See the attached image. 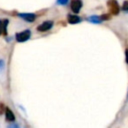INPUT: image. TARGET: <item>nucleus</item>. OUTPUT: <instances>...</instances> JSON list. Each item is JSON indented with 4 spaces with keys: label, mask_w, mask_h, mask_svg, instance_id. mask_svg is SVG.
Here are the masks:
<instances>
[{
    "label": "nucleus",
    "mask_w": 128,
    "mask_h": 128,
    "mask_svg": "<svg viewBox=\"0 0 128 128\" xmlns=\"http://www.w3.org/2000/svg\"><path fill=\"white\" fill-rule=\"evenodd\" d=\"M31 37V31L29 29H26L24 31H21V32H18L16 33L15 35V39L17 42L19 43H22V42H26L27 40H29Z\"/></svg>",
    "instance_id": "f257e3e1"
},
{
    "label": "nucleus",
    "mask_w": 128,
    "mask_h": 128,
    "mask_svg": "<svg viewBox=\"0 0 128 128\" xmlns=\"http://www.w3.org/2000/svg\"><path fill=\"white\" fill-rule=\"evenodd\" d=\"M107 4H108V8H109L110 14L117 15L120 12V7H119V4H118V2L116 0H109L107 2Z\"/></svg>",
    "instance_id": "f03ea898"
},
{
    "label": "nucleus",
    "mask_w": 128,
    "mask_h": 128,
    "mask_svg": "<svg viewBox=\"0 0 128 128\" xmlns=\"http://www.w3.org/2000/svg\"><path fill=\"white\" fill-rule=\"evenodd\" d=\"M53 25H54V23H53V21H51V20L44 21L43 23H41L40 25L37 26V30H38L39 32H46V31L50 30V29L53 27Z\"/></svg>",
    "instance_id": "7ed1b4c3"
},
{
    "label": "nucleus",
    "mask_w": 128,
    "mask_h": 128,
    "mask_svg": "<svg viewBox=\"0 0 128 128\" xmlns=\"http://www.w3.org/2000/svg\"><path fill=\"white\" fill-rule=\"evenodd\" d=\"M17 15L26 22H34L36 19V14L34 13H18Z\"/></svg>",
    "instance_id": "20e7f679"
},
{
    "label": "nucleus",
    "mask_w": 128,
    "mask_h": 128,
    "mask_svg": "<svg viewBox=\"0 0 128 128\" xmlns=\"http://www.w3.org/2000/svg\"><path fill=\"white\" fill-rule=\"evenodd\" d=\"M82 1L81 0H72L71 1V4H70V7H71V10L72 12H74L75 14H77L80 9L82 8Z\"/></svg>",
    "instance_id": "39448f33"
},
{
    "label": "nucleus",
    "mask_w": 128,
    "mask_h": 128,
    "mask_svg": "<svg viewBox=\"0 0 128 128\" xmlns=\"http://www.w3.org/2000/svg\"><path fill=\"white\" fill-rule=\"evenodd\" d=\"M4 114H5V119H6V121H8V122H10V123H11V122H15L16 117H15L14 113L10 110V108L6 107L5 110H4Z\"/></svg>",
    "instance_id": "423d86ee"
},
{
    "label": "nucleus",
    "mask_w": 128,
    "mask_h": 128,
    "mask_svg": "<svg viewBox=\"0 0 128 128\" xmlns=\"http://www.w3.org/2000/svg\"><path fill=\"white\" fill-rule=\"evenodd\" d=\"M67 21L69 24H77V23H80L82 21L81 17L75 15V14H69L67 16Z\"/></svg>",
    "instance_id": "0eeeda50"
},
{
    "label": "nucleus",
    "mask_w": 128,
    "mask_h": 128,
    "mask_svg": "<svg viewBox=\"0 0 128 128\" xmlns=\"http://www.w3.org/2000/svg\"><path fill=\"white\" fill-rule=\"evenodd\" d=\"M87 20H88L89 22H91V23H94V24H99V23H101V22H102L101 17H100V16H98V15H92V16L88 17V18H87Z\"/></svg>",
    "instance_id": "6e6552de"
},
{
    "label": "nucleus",
    "mask_w": 128,
    "mask_h": 128,
    "mask_svg": "<svg viewBox=\"0 0 128 128\" xmlns=\"http://www.w3.org/2000/svg\"><path fill=\"white\" fill-rule=\"evenodd\" d=\"M9 20L8 19H3L2 20V34L4 36L7 35V26H8Z\"/></svg>",
    "instance_id": "1a4fd4ad"
},
{
    "label": "nucleus",
    "mask_w": 128,
    "mask_h": 128,
    "mask_svg": "<svg viewBox=\"0 0 128 128\" xmlns=\"http://www.w3.org/2000/svg\"><path fill=\"white\" fill-rule=\"evenodd\" d=\"M122 10L128 13V0H126V1H124V3H123V5H122Z\"/></svg>",
    "instance_id": "9d476101"
},
{
    "label": "nucleus",
    "mask_w": 128,
    "mask_h": 128,
    "mask_svg": "<svg viewBox=\"0 0 128 128\" xmlns=\"http://www.w3.org/2000/svg\"><path fill=\"white\" fill-rule=\"evenodd\" d=\"M7 128H20V126H19L17 123H15V122H11V123L7 126Z\"/></svg>",
    "instance_id": "9b49d317"
},
{
    "label": "nucleus",
    "mask_w": 128,
    "mask_h": 128,
    "mask_svg": "<svg viewBox=\"0 0 128 128\" xmlns=\"http://www.w3.org/2000/svg\"><path fill=\"white\" fill-rule=\"evenodd\" d=\"M69 0H56V3L58 5H66Z\"/></svg>",
    "instance_id": "f8f14e48"
},
{
    "label": "nucleus",
    "mask_w": 128,
    "mask_h": 128,
    "mask_svg": "<svg viewBox=\"0 0 128 128\" xmlns=\"http://www.w3.org/2000/svg\"><path fill=\"white\" fill-rule=\"evenodd\" d=\"M100 17H101L102 21L103 20H109L110 19V14H104V15H101Z\"/></svg>",
    "instance_id": "ddd939ff"
},
{
    "label": "nucleus",
    "mask_w": 128,
    "mask_h": 128,
    "mask_svg": "<svg viewBox=\"0 0 128 128\" xmlns=\"http://www.w3.org/2000/svg\"><path fill=\"white\" fill-rule=\"evenodd\" d=\"M5 67V61L3 59H0V71H2Z\"/></svg>",
    "instance_id": "4468645a"
},
{
    "label": "nucleus",
    "mask_w": 128,
    "mask_h": 128,
    "mask_svg": "<svg viewBox=\"0 0 128 128\" xmlns=\"http://www.w3.org/2000/svg\"><path fill=\"white\" fill-rule=\"evenodd\" d=\"M4 110H5V108H4L3 103H0V114H2L4 112Z\"/></svg>",
    "instance_id": "2eb2a0df"
},
{
    "label": "nucleus",
    "mask_w": 128,
    "mask_h": 128,
    "mask_svg": "<svg viewBox=\"0 0 128 128\" xmlns=\"http://www.w3.org/2000/svg\"><path fill=\"white\" fill-rule=\"evenodd\" d=\"M125 61H126V63L128 64V49L125 50Z\"/></svg>",
    "instance_id": "dca6fc26"
},
{
    "label": "nucleus",
    "mask_w": 128,
    "mask_h": 128,
    "mask_svg": "<svg viewBox=\"0 0 128 128\" xmlns=\"http://www.w3.org/2000/svg\"><path fill=\"white\" fill-rule=\"evenodd\" d=\"M2 34V20L0 19V35Z\"/></svg>",
    "instance_id": "f3484780"
}]
</instances>
